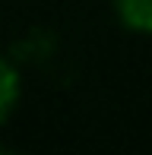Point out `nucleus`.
<instances>
[{
  "label": "nucleus",
  "instance_id": "nucleus-1",
  "mask_svg": "<svg viewBox=\"0 0 152 155\" xmlns=\"http://www.w3.org/2000/svg\"><path fill=\"white\" fill-rule=\"evenodd\" d=\"M114 10L127 29L152 35V0H114Z\"/></svg>",
  "mask_w": 152,
  "mask_h": 155
},
{
  "label": "nucleus",
  "instance_id": "nucleus-2",
  "mask_svg": "<svg viewBox=\"0 0 152 155\" xmlns=\"http://www.w3.org/2000/svg\"><path fill=\"white\" fill-rule=\"evenodd\" d=\"M19 101V73L6 57H0V124L13 114Z\"/></svg>",
  "mask_w": 152,
  "mask_h": 155
}]
</instances>
